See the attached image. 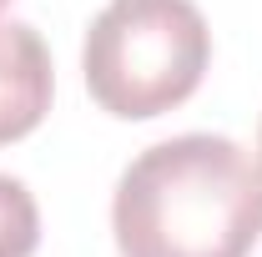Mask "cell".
Here are the masks:
<instances>
[{
	"mask_svg": "<svg viewBox=\"0 0 262 257\" xmlns=\"http://www.w3.org/2000/svg\"><path fill=\"white\" fill-rule=\"evenodd\" d=\"M0 5H10V0H0Z\"/></svg>",
	"mask_w": 262,
	"mask_h": 257,
	"instance_id": "6",
	"label": "cell"
},
{
	"mask_svg": "<svg viewBox=\"0 0 262 257\" xmlns=\"http://www.w3.org/2000/svg\"><path fill=\"white\" fill-rule=\"evenodd\" d=\"M40 242V212L26 182L0 172V257H31Z\"/></svg>",
	"mask_w": 262,
	"mask_h": 257,
	"instance_id": "4",
	"label": "cell"
},
{
	"mask_svg": "<svg viewBox=\"0 0 262 257\" xmlns=\"http://www.w3.org/2000/svg\"><path fill=\"white\" fill-rule=\"evenodd\" d=\"M51 91L56 76L46 40L20 20H0V146L31 136L46 121Z\"/></svg>",
	"mask_w": 262,
	"mask_h": 257,
	"instance_id": "3",
	"label": "cell"
},
{
	"mask_svg": "<svg viewBox=\"0 0 262 257\" xmlns=\"http://www.w3.org/2000/svg\"><path fill=\"white\" fill-rule=\"evenodd\" d=\"M212 61V31L192 0H111L86 31L81 71L101 111L151 121L192 96Z\"/></svg>",
	"mask_w": 262,
	"mask_h": 257,
	"instance_id": "2",
	"label": "cell"
},
{
	"mask_svg": "<svg viewBox=\"0 0 262 257\" xmlns=\"http://www.w3.org/2000/svg\"><path fill=\"white\" fill-rule=\"evenodd\" d=\"M257 152H262V131H257Z\"/></svg>",
	"mask_w": 262,
	"mask_h": 257,
	"instance_id": "5",
	"label": "cell"
},
{
	"mask_svg": "<svg viewBox=\"0 0 262 257\" xmlns=\"http://www.w3.org/2000/svg\"><path fill=\"white\" fill-rule=\"evenodd\" d=\"M111 232L121 257H247L262 237V161L212 131L157 141L121 172Z\"/></svg>",
	"mask_w": 262,
	"mask_h": 257,
	"instance_id": "1",
	"label": "cell"
}]
</instances>
